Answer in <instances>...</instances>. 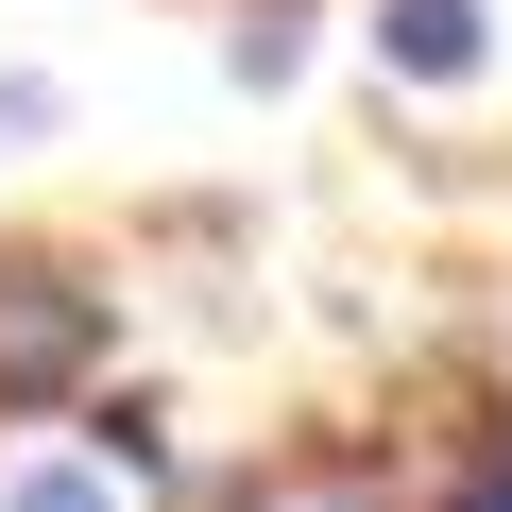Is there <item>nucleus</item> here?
I'll return each instance as SVG.
<instances>
[{"mask_svg":"<svg viewBox=\"0 0 512 512\" xmlns=\"http://www.w3.org/2000/svg\"><path fill=\"white\" fill-rule=\"evenodd\" d=\"M103 376V291L69 256H0V410H52Z\"/></svg>","mask_w":512,"mask_h":512,"instance_id":"nucleus-1","label":"nucleus"},{"mask_svg":"<svg viewBox=\"0 0 512 512\" xmlns=\"http://www.w3.org/2000/svg\"><path fill=\"white\" fill-rule=\"evenodd\" d=\"M376 52H393L410 86H461V69H478V0H393V18H376Z\"/></svg>","mask_w":512,"mask_h":512,"instance_id":"nucleus-2","label":"nucleus"},{"mask_svg":"<svg viewBox=\"0 0 512 512\" xmlns=\"http://www.w3.org/2000/svg\"><path fill=\"white\" fill-rule=\"evenodd\" d=\"M0 512H120V495H103V478H69V461H52V478H18V495H0Z\"/></svg>","mask_w":512,"mask_h":512,"instance_id":"nucleus-3","label":"nucleus"},{"mask_svg":"<svg viewBox=\"0 0 512 512\" xmlns=\"http://www.w3.org/2000/svg\"><path fill=\"white\" fill-rule=\"evenodd\" d=\"M35 120H52V86H0V137H35Z\"/></svg>","mask_w":512,"mask_h":512,"instance_id":"nucleus-4","label":"nucleus"},{"mask_svg":"<svg viewBox=\"0 0 512 512\" xmlns=\"http://www.w3.org/2000/svg\"><path fill=\"white\" fill-rule=\"evenodd\" d=\"M461 512H512V478H478V495H461Z\"/></svg>","mask_w":512,"mask_h":512,"instance_id":"nucleus-5","label":"nucleus"}]
</instances>
